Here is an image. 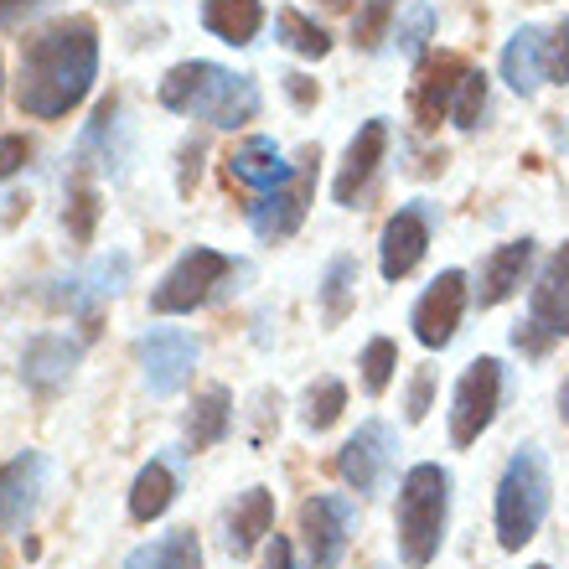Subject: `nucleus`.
Segmentation results:
<instances>
[{"instance_id": "19", "label": "nucleus", "mask_w": 569, "mask_h": 569, "mask_svg": "<svg viewBox=\"0 0 569 569\" xmlns=\"http://www.w3.org/2000/svg\"><path fill=\"white\" fill-rule=\"evenodd\" d=\"M528 264H533V239H512L502 243V249H492V254L481 259V280H477V306L487 311V306H502V300L523 284Z\"/></svg>"}, {"instance_id": "7", "label": "nucleus", "mask_w": 569, "mask_h": 569, "mask_svg": "<svg viewBox=\"0 0 569 569\" xmlns=\"http://www.w3.org/2000/svg\"><path fill=\"white\" fill-rule=\"evenodd\" d=\"M497 405H502V362L477 358L456 383V399H450V440L456 446L481 440V430L497 420Z\"/></svg>"}, {"instance_id": "29", "label": "nucleus", "mask_w": 569, "mask_h": 569, "mask_svg": "<svg viewBox=\"0 0 569 569\" xmlns=\"http://www.w3.org/2000/svg\"><path fill=\"white\" fill-rule=\"evenodd\" d=\"M62 223H68V233H73L78 243L93 239V228H99V187H93L89 177H73V187H68V208H62Z\"/></svg>"}, {"instance_id": "28", "label": "nucleus", "mask_w": 569, "mask_h": 569, "mask_svg": "<svg viewBox=\"0 0 569 569\" xmlns=\"http://www.w3.org/2000/svg\"><path fill=\"white\" fill-rule=\"evenodd\" d=\"M274 37H280L290 52H300V58H327L331 52V37L316 27L311 16H300L296 6H284V11L274 16Z\"/></svg>"}, {"instance_id": "16", "label": "nucleus", "mask_w": 569, "mask_h": 569, "mask_svg": "<svg viewBox=\"0 0 569 569\" xmlns=\"http://www.w3.org/2000/svg\"><path fill=\"white\" fill-rule=\"evenodd\" d=\"M42 477H47V466L37 450L0 466V528H27V518L42 502Z\"/></svg>"}, {"instance_id": "23", "label": "nucleus", "mask_w": 569, "mask_h": 569, "mask_svg": "<svg viewBox=\"0 0 569 569\" xmlns=\"http://www.w3.org/2000/svg\"><path fill=\"white\" fill-rule=\"evenodd\" d=\"M202 27L228 47H249L264 27V6L259 0H208L202 6Z\"/></svg>"}, {"instance_id": "15", "label": "nucleus", "mask_w": 569, "mask_h": 569, "mask_svg": "<svg viewBox=\"0 0 569 569\" xmlns=\"http://www.w3.org/2000/svg\"><path fill=\"white\" fill-rule=\"evenodd\" d=\"M383 150H389V124H383V120H368L358 136H352L342 171H337V181H331V197H337L342 208H352V202L368 192V181H373L378 161H383Z\"/></svg>"}, {"instance_id": "40", "label": "nucleus", "mask_w": 569, "mask_h": 569, "mask_svg": "<svg viewBox=\"0 0 569 569\" xmlns=\"http://www.w3.org/2000/svg\"><path fill=\"white\" fill-rule=\"evenodd\" d=\"M37 6H47V0H0V27H21Z\"/></svg>"}, {"instance_id": "33", "label": "nucleus", "mask_w": 569, "mask_h": 569, "mask_svg": "<svg viewBox=\"0 0 569 569\" xmlns=\"http://www.w3.org/2000/svg\"><path fill=\"white\" fill-rule=\"evenodd\" d=\"M481 109H487V73H466L461 93H456V104H450V120L461 124V130H477Z\"/></svg>"}, {"instance_id": "13", "label": "nucleus", "mask_w": 569, "mask_h": 569, "mask_svg": "<svg viewBox=\"0 0 569 569\" xmlns=\"http://www.w3.org/2000/svg\"><path fill=\"white\" fill-rule=\"evenodd\" d=\"M461 311H466V274L461 270H446L420 296L415 316H409V321H415V337H420L430 352H440V347L456 337V327H461Z\"/></svg>"}, {"instance_id": "27", "label": "nucleus", "mask_w": 569, "mask_h": 569, "mask_svg": "<svg viewBox=\"0 0 569 569\" xmlns=\"http://www.w3.org/2000/svg\"><path fill=\"white\" fill-rule=\"evenodd\" d=\"M352 296H358V259H352V254H337L327 264V274H321V321H327V327L347 321V311H352Z\"/></svg>"}, {"instance_id": "2", "label": "nucleus", "mask_w": 569, "mask_h": 569, "mask_svg": "<svg viewBox=\"0 0 569 569\" xmlns=\"http://www.w3.org/2000/svg\"><path fill=\"white\" fill-rule=\"evenodd\" d=\"M161 104L192 120H208L218 130H239V124L259 120V83L249 73H228L218 62H177L161 78Z\"/></svg>"}, {"instance_id": "25", "label": "nucleus", "mask_w": 569, "mask_h": 569, "mask_svg": "<svg viewBox=\"0 0 569 569\" xmlns=\"http://www.w3.org/2000/svg\"><path fill=\"white\" fill-rule=\"evenodd\" d=\"M228 425H233V393L228 389H202L192 399V415H187V446L192 450H208V446H218L228 435Z\"/></svg>"}, {"instance_id": "26", "label": "nucleus", "mask_w": 569, "mask_h": 569, "mask_svg": "<svg viewBox=\"0 0 569 569\" xmlns=\"http://www.w3.org/2000/svg\"><path fill=\"white\" fill-rule=\"evenodd\" d=\"M171 502H177V471L166 461L140 466L136 487H130V518H136V523H156Z\"/></svg>"}, {"instance_id": "24", "label": "nucleus", "mask_w": 569, "mask_h": 569, "mask_svg": "<svg viewBox=\"0 0 569 569\" xmlns=\"http://www.w3.org/2000/svg\"><path fill=\"white\" fill-rule=\"evenodd\" d=\"M124 569H202V543L192 528H171L161 539L140 543L136 555L124 559Z\"/></svg>"}, {"instance_id": "39", "label": "nucleus", "mask_w": 569, "mask_h": 569, "mask_svg": "<svg viewBox=\"0 0 569 569\" xmlns=\"http://www.w3.org/2000/svg\"><path fill=\"white\" fill-rule=\"evenodd\" d=\"M259 569H296V555H290V539L284 533H274L270 549H264V565Z\"/></svg>"}, {"instance_id": "10", "label": "nucleus", "mask_w": 569, "mask_h": 569, "mask_svg": "<svg viewBox=\"0 0 569 569\" xmlns=\"http://www.w3.org/2000/svg\"><path fill=\"white\" fill-rule=\"evenodd\" d=\"M140 362H146V389L156 393V399H171V393L192 378L197 342L181 327H156L140 337Z\"/></svg>"}, {"instance_id": "32", "label": "nucleus", "mask_w": 569, "mask_h": 569, "mask_svg": "<svg viewBox=\"0 0 569 569\" xmlns=\"http://www.w3.org/2000/svg\"><path fill=\"white\" fill-rule=\"evenodd\" d=\"M389 21H393V0H368L358 11V21H352V42H358L362 52H373V47L389 37Z\"/></svg>"}, {"instance_id": "20", "label": "nucleus", "mask_w": 569, "mask_h": 569, "mask_svg": "<svg viewBox=\"0 0 569 569\" xmlns=\"http://www.w3.org/2000/svg\"><path fill=\"white\" fill-rule=\"evenodd\" d=\"M290 171H296V166L280 161V146H274V140H264V136H249L243 146H233V156H228V181L254 187V192L280 187Z\"/></svg>"}, {"instance_id": "36", "label": "nucleus", "mask_w": 569, "mask_h": 569, "mask_svg": "<svg viewBox=\"0 0 569 569\" xmlns=\"http://www.w3.org/2000/svg\"><path fill=\"white\" fill-rule=\"evenodd\" d=\"M31 161V140L27 136H6L0 140V181H11L16 171H27Z\"/></svg>"}, {"instance_id": "42", "label": "nucleus", "mask_w": 569, "mask_h": 569, "mask_svg": "<svg viewBox=\"0 0 569 569\" xmlns=\"http://www.w3.org/2000/svg\"><path fill=\"white\" fill-rule=\"evenodd\" d=\"M284 89H290V99H296V104H316V83L306 73H284Z\"/></svg>"}, {"instance_id": "3", "label": "nucleus", "mask_w": 569, "mask_h": 569, "mask_svg": "<svg viewBox=\"0 0 569 569\" xmlns=\"http://www.w3.org/2000/svg\"><path fill=\"white\" fill-rule=\"evenodd\" d=\"M450 518V477L435 461L409 466L405 487H399V559L409 569H425L440 555Z\"/></svg>"}, {"instance_id": "9", "label": "nucleus", "mask_w": 569, "mask_h": 569, "mask_svg": "<svg viewBox=\"0 0 569 569\" xmlns=\"http://www.w3.org/2000/svg\"><path fill=\"white\" fill-rule=\"evenodd\" d=\"M124 280H130V259L124 254H109L99 259L93 270L73 274V280H62L68 290H47V300L58 306V311H73L78 321H83V331H99V316H104V306L124 290Z\"/></svg>"}, {"instance_id": "8", "label": "nucleus", "mask_w": 569, "mask_h": 569, "mask_svg": "<svg viewBox=\"0 0 569 569\" xmlns=\"http://www.w3.org/2000/svg\"><path fill=\"white\" fill-rule=\"evenodd\" d=\"M352 528H358V508H352L347 497H327V492L306 497V508H300V533H306V559H311V569L342 565Z\"/></svg>"}, {"instance_id": "11", "label": "nucleus", "mask_w": 569, "mask_h": 569, "mask_svg": "<svg viewBox=\"0 0 569 569\" xmlns=\"http://www.w3.org/2000/svg\"><path fill=\"white\" fill-rule=\"evenodd\" d=\"M466 73H471V68H466L461 52H435V58L420 62L415 89H409V109H415V124H420V130H435V124L446 120Z\"/></svg>"}, {"instance_id": "35", "label": "nucleus", "mask_w": 569, "mask_h": 569, "mask_svg": "<svg viewBox=\"0 0 569 569\" xmlns=\"http://www.w3.org/2000/svg\"><path fill=\"white\" fill-rule=\"evenodd\" d=\"M425 37H430V6H415V11H409V21H399V47H405L409 58H420Z\"/></svg>"}, {"instance_id": "22", "label": "nucleus", "mask_w": 569, "mask_h": 569, "mask_svg": "<svg viewBox=\"0 0 569 569\" xmlns=\"http://www.w3.org/2000/svg\"><path fill=\"white\" fill-rule=\"evenodd\" d=\"M543 37L539 27H523V31H512V42L508 52H502V78H508V89L512 93H539V83L549 78V62H543Z\"/></svg>"}, {"instance_id": "18", "label": "nucleus", "mask_w": 569, "mask_h": 569, "mask_svg": "<svg viewBox=\"0 0 569 569\" xmlns=\"http://www.w3.org/2000/svg\"><path fill=\"white\" fill-rule=\"evenodd\" d=\"M528 311L549 337H569V243H559L549 264H543V274L533 280Z\"/></svg>"}, {"instance_id": "4", "label": "nucleus", "mask_w": 569, "mask_h": 569, "mask_svg": "<svg viewBox=\"0 0 569 569\" xmlns=\"http://www.w3.org/2000/svg\"><path fill=\"white\" fill-rule=\"evenodd\" d=\"M549 466H543L539 446H523L508 461L502 481H497V543L502 549H523L539 533L543 512H549Z\"/></svg>"}, {"instance_id": "37", "label": "nucleus", "mask_w": 569, "mask_h": 569, "mask_svg": "<svg viewBox=\"0 0 569 569\" xmlns=\"http://www.w3.org/2000/svg\"><path fill=\"white\" fill-rule=\"evenodd\" d=\"M430 389H435V373L420 368V373H415V389H409V425H420L425 415H430Z\"/></svg>"}, {"instance_id": "5", "label": "nucleus", "mask_w": 569, "mask_h": 569, "mask_svg": "<svg viewBox=\"0 0 569 569\" xmlns=\"http://www.w3.org/2000/svg\"><path fill=\"white\" fill-rule=\"evenodd\" d=\"M233 274V259L218 249H187V254L166 270V280L150 290V311L156 316H187L218 296V284Z\"/></svg>"}, {"instance_id": "44", "label": "nucleus", "mask_w": 569, "mask_h": 569, "mask_svg": "<svg viewBox=\"0 0 569 569\" xmlns=\"http://www.w3.org/2000/svg\"><path fill=\"white\" fill-rule=\"evenodd\" d=\"M327 6H331V11H347V6H352V0H327Z\"/></svg>"}, {"instance_id": "12", "label": "nucleus", "mask_w": 569, "mask_h": 569, "mask_svg": "<svg viewBox=\"0 0 569 569\" xmlns=\"http://www.w3.org/2000/svg\"><path fill=\"white\" fill-rule=\"evenodd\" d=\"M389 466H393V430L378 420L358 425V435L337 456V471H342V481L352 492H378L383 477H389Z\"/></svg>"}, {"instance_id": "43", "label": "nucleus", "mask_w": 569, "mask_h": 569, "mask_svg": "<svg viewBox=\"0 0 569 569\" xmlns=\"http://www.w3.org/2000/svg\"><path fill=\"white\" fill-rule=\"evenodd\" d=\"M559 420L569 425V378H565V393H559Z\"/></svg>"}, {"instance_id": "21", "label": "nucleus", "mask_w": 569, "mask_h": 569, "mask_svg": "<svg viewBox=\"0 0 569 569\" xmlns=\"http://www.w3.org/2000/svg\"><path fill=\"white\" fill-rule=\"evenodd\" d=\"M270 528H274V497L264 492V487H249V492L233 502V512H228V555L249 559Z\"/></svg>"}, {"instance_id": "1", "label": "nucleus", "mask_w": 569, "mask_h": 569, "mask_svg": "<svg viewBox=\"0 0 569 569\" xmlns=\"http://www.w3.org/2000/svg\"><path fill=\"white\" fill-rule=\"evenodd\" d=\"M99 78V27L93 16H62L37 37H21L16 104L27 120H62L89 99Z\"/></svg>"}, {"instance_id": "38", "label": "nucleus", "mask_w": 569, "mask_h": 569, "mask_svg": "<svg viewBox=\"0 0 569 569\" xmlns=\"http://www.w3.org/2000/svg\"><path fill=\"white\" fill-rule=\"evenodd\" d=\"M512 347H518V352H528V358H543V352H549V331H543L539 321H528V327L512 331Z\"/></svg>"}, {"instance_id": "6", "label": "nucleus", "mask_w": 569, "mask_h": 569, "mask_svg": "<svg viewBox=\"0 0 569 569\" xmlns=\"http://www.w3.org/2000/svg\"><path fill=\"white\" fill-rule=\"evenodd\" d=\"M311 197H316V150H306L296 161V171L270 187V192H259V202L249 208V223L264 243H284L306 223V212H311Z\"/></svg>"}, {"instance_id": "41", "label": "nucleus", "mask_w": 569, "mask_h": 569, "mask_svg": "<svg viewBox=\"0 0 569 569\" xmlns=\"http://www.w3.org/2000/svg\"><path fill=\"white\" fill-rule=\"evenodd\" d=\"M181 161H187V166H181V192H192V187H197V171H202V166H197V161H202V140L181 146Z\"/></svg>"}, {"instance_id": "31", "label": "nucleus", "mask_w": 569, "mask_h": 569, "mask_svg": "<svg viewBox=\"0 0 569 569\" xmlns=\"http://www.w3.org/2000/svg\"><path fill=\"white\" fill-rule=\"evenodd\" d=\"M342 409H347V389L337 383V378H327V383H316L311 393H306V430H331V425L342 420Z\"/></svg>"}, {"instance_id": "14", "label": "nucleus", "mask_w": 569, "mask_h": 569, "mask_svg": "<svg viewBox=\"0 0 569 569\" xmlns=\"http://www.w3.org/2000/svg\"><path fill=\"white\" fill-rule=\"evenodd\" d=\"M425 249H430V208L425 202H409V208H399L389 218V228H383V254H378V264H383V280H405V274L420 270Z\"/></svg>"}, {"instance_id": "17", "label": "nucleus", "mask_w": 569, "mask_h": 569, "mask_svg": "<svg viewBox=\"0 0 569 569\" xmlns=\"http://www.w3.org/2000/svg\"><path fill=\"white\" fill-rule=\"evenodd\" d=\"M78 352L83 347L58 337V331H47V337H31L27 352H21V378H27V389L37 393H58L68 383V373L78 368Z\"/></svg>"}, {"instance_id": "34", "label": "nucleus", "mask_w": 569, "mask_h": 569, "mask_svg": "<svg viewBox=\"0 0 569 569\" xmlns=\"http://www.w3.org/2000/svg\"><path fill=\"white\" fill-rule=\"evenodd\" d=\"M543 62H549V83H569V16L549 31V42H543Z\"/></svg>"}, {"instance_id": "45", "label": "nucleus", "mask_w": 569, "mask_h": 569, "mask_svg": "<svg viewBox=\"0 0 569 569\" xmlns=\"http://www.w3.org/2000/svg\"><path fill=\"white\" fill-rule=\"evenodd\" d=\"M528 569H549V565H528Z\"/></svg>"}, {"instance_id": "30", "label": "nucleus", "mask_w": 569, "mask_h": 569, "mask_svg": "<svg viewBox=\"0 0 569 569\" xmlns=\"http://www.w3.org/2000/svg\"><path fill=\"white\" fill-rule=\"evenodd\" d=\"M358 368H362V389L378 399V393L393 383V368H399V347H393L389 337H373V342L362 347V362H358Z\"/></svg>"}]
</instances>
